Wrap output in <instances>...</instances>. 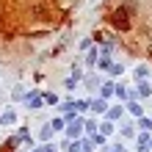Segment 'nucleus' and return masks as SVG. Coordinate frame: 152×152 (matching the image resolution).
<instances>
[{"label": "nucleus", "instance_id": "nucleus-9", "mask_svg": "<svg viewBox=\"0 0 152 152\" xmlns=\"http://www.w3.org/2000/svg\"><path fill=\"white\" fill-rule=\"evenodd\" d=\"M97 66H100L102 72H105V69H111V66H113V64H111V53H100V61H97Z\"/></svg>", "mask_w": 152, "mask_h": 152}, {"label": "nucleus", "instance_id": "nucleus-12", "mask_svg": "<svg viewBox=\"0 0 152 152\" xmlns=\"http://www.w3.org/2000/svg\"><path fill=\"white\" fill-rule=\"evenodd\" d=\"M152 147H149V133H141L138 136V152H149Z\"/></svg>", "mask_w": 152, "mask_h": 152}, {"label": "nucleus", "instance_id": "nucleus-3", "mask_svg": "<svg viewBox=\"0 0 152 152\" xmlns=\"http://www.w3.org/2000/svg\"><path fill=\"white\" fill-rule=\"evenodd\" d=\"M25 105H28L31 111H36L44 105V94H36V91H31V94H25Z\"/></svg>", "mask_w": 152, "mask_h": 152}, {"label": "nucleus", "instance_id": "nucleus-16", "mask_svg": "<svg viewBox=\"0 0 152 152\" xmlns=\"http://www.w3.org/2000/svg\"><path fill=\"white\" fill-rule=\"evenodd\" d=\"M97 61H100V53H97V50H88L86 53V66H94Z\"/></svg>", "mask_w": 152, "mask_h": 152}, {"label": "nucleus", "instance_id": "nucleus-19", "mask_svg": "<svg viewBox=\"0 0 152 152\" xmlns=\"http://www.w3.org/2000/svg\"><path fill=\"white\" fill-rule=\"evenodd\" d=\"M75 108H77V113H83L91 108V100H75Z\"/></svg>", "mask_w": 152, "mask_h": 152}, {"label": "nucleus", "instance_id": "nucleus-18", "mask_svg": "<svg viewBox=\"0 0 152 152\" xmlns=\"http://www.w3.org/2000/svg\"><path fill=\"white\" fill-rule=\"evenodd\" d=\"M138 127H141V133H149V130H152V119H147V116H138Z\"/></svg>", "mask_w": 152, "mask_h": 152}, {"label": "nucleus", "instance_id": "nucleus-5", "mask_svg": "<svg viewBox=\"0 0 152 152\" xmlns=\"http://www.w3.org/2000/svg\"><path fill=\"white\" fill-rule=\"evenodd\" d=\"M122 113H124V105H113V108H108V111H105V119L116 122V119H122Z\"/></svg>", "mask_w": 152, "mask_h": 152}, {"label": "nucleus", "instance_id": "nucleus-23", "mask_svg": "<svg viewBox=\"0 0 152 152\" xmlns=\"http://www.w3.org/2000/svg\"><path fill=\"white\" fill-rule=\"evenodd\" d=\"M44 102L47 105H58V97L56 94H44Z\"/></svg>", "mask_w": 152, "mask_h": 152}, {"label": "nucleus", "instance_id": "nucleus-4", "mask_svg": "<svg viewBox=\"0 0 152 152\" xmlns=\"http://www.w3.org/2000/svg\"><path fill=\"white\" fill-rule=\"evenodd\" d=\"M91 111H94V113H105V111H108V100H105V97L91 100Z\"/></svg>", "mask_w": 152, "mask_h": 152}, {"label": "nucleus", "instance_id": "nucleus-11", "mask_svg": "<svg viewBox=\"0 0 152 152\" xmlns=\"http://www.w3.org/2000/svg\"><path fill=\"white\" fill-rule=\"evenodd\" d=\"M138 97H147V100L152 97V86L147 83V80H138Z\"/></svg>", "mask_w": 152, "mask_h": 152}, {"label": "nucleus", "instance_id": "nucleus-21", "mask_svg": "<svg viewBox=\"0 0 152 152\" xmlns=\"http://www.w3.org/2000/svg\"><path fill=\"white\" fill-rule=\"evenodd\" d=\"M11 97H14V100H25V88L22 86H14V94Z\"/></svg>", "mask_w": 152, "mask_h": 152}, {"label": "nucleus", "instance_id": "nucleus-20", "mask_svg": "<svg viewBox=\"0 0 152 152\" xmlns=\"http://www.w3.org/2000/svg\"><path fill=\"white\" fill-rule=\"evenodd\" d=\"M136 136V127L133 124H122V138H133Z\"/></svg>", "mask_w": 152, "mask_h": 152}, {"label": "nucleus", "instance_id": "nucleus-22", "mask_svg": "<svg viewBox=\"0 0 152 152\" xmlns=\"http://www.w3.org/2000/svg\"><path fill=\"white\" fill-rule=\"evenodd\" d=\"M97 86H100V80H97L94 75H91V77H86V88H91V91H94Z\"/></svg>", "mask_w": 152, "mask_h": 152}, {"label": "nucleus", "instance_id": "nucleus-17", "mask_svg": "<svg viewBox=\"0 0 152 152\" xmlns=\"http://www.w3.org/2000/svg\"><path fill=\"white\" fill-rule=\"evenodd\" d=\"M97 130H100V122H97V119H86V133H88V136H94Z\"/></svg>", "mask_w": 152, "mask_h": 152}, {"label": "nucleus", "instance_id": "nucleus-25", "mask_svg": "<svg viewBox=\"0 0 152 152\" xmlns=\"http://www.w3.org/2000/svg\"><path fill=\"white\" fill-rule=\"evenodd\" d=\"M36 152H58V149H56V147H53V144H50V141H47V144H44V147H39Z\"/></svg>", "mask_w": 152, "mask_h": 152}, {"label": "nucleus", "instance_id": "nucleus-7", "mask_svg": "<svg viewBox=\"0 0 152 152\" xmlns=\"http://www.w3.org/2000/svg\"><path fill=\"white\" fill-rule=\"evenodd\" d=\"M127 113H133V116H144L141 102H138V100H127Z\"/></svg>", "mask_w": 152, "mask_h": 152}, {"label": "nucleus", "instance_id": "nucleus-8", "mask_svg": "<svg viewBox=\"0 0 152 152\" xmlns=\"http://www.w3.org/2000/svg\"><path fill=\"white\" fill-rule=\"evenodd\" d=\"M149 72H152V69H149L147 64H138V66H136V72H133V75H136V80H147V77H149Z\"/></svg>", "mask_w": 152, "mask_h": 152}, {"label": "nucleus", "instance_id": "nucleus-15", "mask_svg": "<svg viewBox=\"0 0 152 152\" xmlns=\"http://www.w3.org/2000/svg\"><path fill=\"white\" fill-rule=\"evenodd\" d=\"M100 133H102L105 138H108L111 133H113V122H111V119H105V122H100Z\"/></svg>", "mask_w": 152, "mask_h": 152}, {"label": "nucleus", "instance_id": "nucleus-6", "mask_svg": "<svg viewBox=\"0 0 152 152\" xmlns=\"http://www.w3.org/2000/svg\"><path fill=\"white\" fill-rule=\"evenodd\" d=\"M116 94V86L111 83V80H105V83L100 86V97H105V100H108V97H113Z\"/></svg>", "mask_w": 152, "mask_h": 152}, {"label": "nucleus", "instance_id": "nucleus-1", "mask_svg": "<svg viewBox=\"0 0 152 152\" xmlns=\"http://www.w3.org/2000/svg\"><path fill=\"white\" fill-rule=\"evenodd\" d=\"M111 22H113V28L116 31H127L130 28V11H127V8H116V11H113V17H111Z\"/></svg>", "mask_w": 152, "mask_h": 152}, {"label": "nucleus", "instance_id": "nucleus-14", "mask_svg": "<svg viewBox=\"0 0 152 152\" xmlns=\"http://www.w3.org/2000/svg\"><path fill=\"white\" fill-rule=\"evenodd\" d=\"M17 122V113L14 111H6L3 116H0V124H3V127H8V124H14Z\"/></svg>", "mask_w": 152, "mask_h": 152}, {"label": "nucleus", "instance_id": "nucleus-2", "mask_svg": "<svg viewBox=\"0 0 152 152\" xmlns=\"http://www.w3.org/2000/svg\"><path fill=\"white\" fill-rule=\"evenodd\" d=\"M83 130H86V119H77L75 122H69L66 124V138H77V136H83Z\"/></svg>", "mask_w": 152, "mask_h": 152}, {"label": "nucleus", "instance_id": "nucleus-27", "mask_svg": "<svg viewBox=\"0 0 152 152\" xmlns=\"http://www.w3.org/2000/svg\"><path fill=\"white\" fill-rule=\"evenodd\" d=\"M105 152H124V147H122V144H116V147H108Z\"/></svg>", "mask_w": 152, "mask_h": 152}, {"label": "nucleus", "instance_id": "nucleus-26", "mask_svg": "<svg viewBox=\"0 0 152 152\" xmlns=\"http://www.w3.org/2000/svg\"><path fill=\"white\" fill-rule=\"evenodd\" d=\"M80 50H91V39H83V42H80Z\"/></svg>", "mask_w": 152, "mask_h": 152}, {"label": "nucleus", "instance_id": "nucleus-10", "mask_svg": "<svg viewBox=\"0 0 152 152\" xmlns=\"http://www.w3.org/2000/svg\"><path fill=\"white\" fill-rule=\"evenodd\" d=\"M53 133H56V130H53V124H44V127L39 130V141H44V144H47V141L53 138Z\"/></svg>", "mask_w": 152, "mask_h": 152}, {"label": "nucleus", "instance_id": "nucleus-13", "mask_svg": "<svg viewBox=\"0 0 152 152\" xmlns=\"http://www.w3.org/2000/svg\"><path fill=\"white\" fill-rule=\"evenodd\" d=\"M50 124H53V130H56V133H61V130H66V124H69V122L64 119V116H56Z\"/></svg>", "mask_w": 152, "mask_h": 152}, {"label": "nucleus", "instance_id": "nucleus-24", "mask_svg": "<svg viewBox=\"0 0 152 152\" xmlns=\"http://www.w3.org/2000/svg\"><path fill=\"white\" fill-rule=\"evenodd\" d=\"M108 72H111V75H122V72H124V66H122V64H113Z\"/></svg>", "mask_w": 152, "mask_h": 152}]
</instances>
